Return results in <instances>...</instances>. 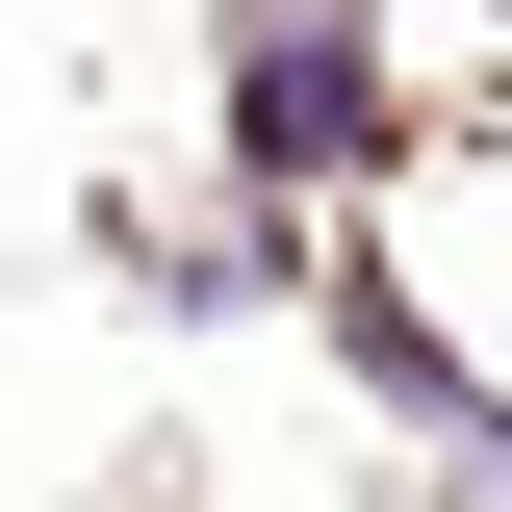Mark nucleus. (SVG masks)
Instances as JSON below:
<instances>
[{
  "instance_id": "1",
  "label": "nucleus",
  "mask_w": 512,
  "mask_h": 512,
  "mask_svg": "<svg viewBox=\"0 0 512 512\" xmlns=\"http://www.w3.org/2000/svg\"><path fill=\"white\" fill-rule=\"evenodd\" d=\"M256 154H359V52H333V26L256 52Z\"/></svg>"
}]
</instances>
